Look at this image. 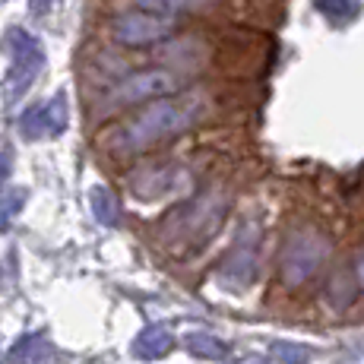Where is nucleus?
Wrapping results in <instances>:
<instances>
[{
	"instance_id": "dca6fc26",
	"label": "nucleus",
	"mask_w": 364,
	"mask_h": 364,
	"mask_svg": "<svg viewBox=\"0 0 364 364\" xmlns=\"http://www.w3.org/2000/svg\"><path fill=\"white\" fill-rule=\"evenodd\" d=\"M10 171H13V156L6 149H0V184H6Z\"/></svg>"
},
{
	"instance_id": "2eb2a0df",
	"label": "nucleus",
	"mask_w": 364,
	"mask_h": 364,
	"mask_svg": "<svg viewBox=\"0 0 364 364\" xmlns=\"http://www.w3.org/2000/svg\"><path fill=\"white\" fill-rule=\"evenodd\" d=\"M23 203H26V191H10V193L0 197V228L10 225L13 215L23 209Z\"/></svg>"
},
{
	"instance_id": "f257e3e1",
	"label": "nucleus",
	"mask_w": 364,
	"mask_h": 364,
	"mask_svg": "<svg viewBox=\"0 0 364 364\" xmlns=\"http://www.w3.org/2000/svg\"><path fill=\"white\" fill-rule=\"evenodd\" d=\"M200 117V99H159L114 133V152H143L162 139L184 133Z\"/></svg>"
},
{
	"instance_id": "20e7f679",
	"label": "nucleus",
	"mask_w": 364,
	"mask_h": 364,
	"mask_svg": "<svg viewBox=\"0 0 364 364\" xmlns=\"http://www.w3.org/2000/svg\"><path fill=\"white\" fill-rule=\"evenodd\" d=\"M326 257V241L314 232H298L291 235V241L285 244L282 254V279L285 285H298L311 276Z\"/></svg>"
},
{
	"instance_id": "ddd939ff",
	"label": "nucleus",
	"mask_w": 364,
	"mask_h": 364,
	"mask_svg": "<svg viewBox=\"0 0 364 364\" xmlns=\"http://www.w3.org/2000/svg\"><path fill=\"white\" fill-rule=\"evenodd\" d=\"M139 10H149V13H159V16H171L178 10H203L209 6L213 0H133Z\"/></svg>"
},
{
	"instance_id": "39448f33",
	"label": "nucleus",
	"mask_w": 364,
	"mask_h": 364,
	"mask_svg": "<svg viewBox=\"0 0 364 364\" xmlns=\"http://www.w3.org/2000/svg\"><path fill=\"white\" fill-rule=\"evenodd\" d=\"M178 89V76L168 70H139V73L121 80L111 89L108 102L111 105H136V102H149V99H162V95Z\"/></svg>"
},
{
	"instance_id": "f03ea898",
	"label": "nucleus",
	"mask_w": 364,
	"mask_h": 364,
	"mask_svg": "<svg viewBox=\"0 0 364 364\" xmlns=\"http://www.w3.org/2000/svg\"><path fill=\"white\" fill-rule=\"evenodd\" d=\"M10 54H13V67H10V76H6V102H19L29 86L38 80L41 67H45V48L41 41L29 35L26 29H10Z\"/></svg>"
},
{
	"instance_id": "f3484780",
	"label": "nucleus",
	"mask_w": 364,
	"mask_h": 364,
	"mask_svg": "<svg viewBox=\"0 0 364 364\" xmlns=\"http://www.w3.org/2000/svg\"><path fill=\"white\" fill-rule=\"evenodd\" d=\"M358 282H361V289H364V250H361V257H358Z\"/></svg>"
},
{
	"instance_id": "423d86ee",
	"label": "nucleus",
	"mask_w": 364,
	"mask_h": 364,
	"mask_svg": "<svg viewBox=\"0 0 364 364\" xmlns=\"http://www.w3.org/2000/svg\"><path fill=\"white\" fill-rule=\"evenodd\" d=\"M19 130L26 139H51L67 130V95L54 92L48 102L32 105L23 117H19Z\"/></svg>"
},
{
	"instance_id": "a211bd4d",
	"label": "nucleus",
	"mask_w": 364,
	"mask_h": 364,
	"mask_svg": "<svg viewBox=\"0 0 364 364\" xmlns=\"http://www.w3.org/2000/svg\"><path fill=\"white\" fill-rule=\"evenodd\" d=\"M250 364H263V361H250Z\"/></svg>"
},
{
	"instance_id": "0eeeda50",
	"label": "nucleus",
	"mask_w": 364,
	"mask_h": 364,
	"mask_svg": "<svg viewBox=\"0 0 364 364\" xmlns=\"http://www.w3.org/2000/svg\"><path fill=\"white\" fill-rule=\"evenodd\" d=\"M254 272H257V254L254 247H247L244 241H237L232 247V254L225 257V263H222V282L228 285V289H247L250 282H254Z\"/></svg>"
},
{
	"instance_id": "f8f14e48",
	"label": "nucleus",
	"mask_w": 364,
	"mask_h": 364,
	"mask_svg": "<svg viewBox=\"0 0 364 364\" xmlns=\"http://www.w3.org/2000/svg\"><path fill=\"white\" fill-rule=\"evenodd\" d=\"M184 346H187V352L191 355H197V358H209V361H219V358H225L228 355L225 342H219L215 336H206V333H191L184 339Z\"/></svg>"
},
{
	"instance_id": "9d476101",
	"label": "nucleus",
	"mask_w": 364,
	"mask_h": 364,
	"mask_svg": "<svg viewBox=\"0 0 364 364\" xmlns=\"http://www.w3.org/2000/svg\"><path fill=\"white\" fill-rule=\"evenodd\" d=\"M54 348L48 346L45 336H23L19 342H13L4 355V364H45L51 361Z\"/></svg>"
},
{
	"instance_id": "9b49d317",
	"label": "nucleus",
	"mask_w": 364,
	"mask_h": 364,
	"mask_svg": "<svg viewBox=\"0 0 364 364\" xmlns=\"http://www.w3.org/2000/svg\"><path fill=\"white\" fill-rule=\"evenodd\" d=\"M89 206H92V215L102 222V225H117L121 222V206H117V197L108 191V187H92L89 191Z\"/></svg>"
},
{
	"instance_id": "4468645a",
	"label": "nucleus",
	"mask_w": 364,
	"mask_h": 364,
	"mask_svg": "<svg viewBox=\"0 0 364 364\" xmlns=\"http://www.w3.org/2000/svg\"><path fill=\"white\" fill-rule=\"evenodd\" d=\"M272 355H276V361H282V364H307L311 361V352H307L304 346H298V342H276V346H272Z\"/></svg>"
},
{
	"instance_id": "1a4fd4ad",
	"label": "nucleus",
	"mask_w": 364,
	"mask_h": 364,
	"mask_svg": "<svg viewBox=\"0 0 364 364\" xmlns=\"http://www.w3.org/2000/svg\"><path fill=\"white\" fill-rule=\"evenodd\" d=\"M171 348H174V336H171V330H165V326H146V330L133 339V355L143 361L165 358Z\"/></svg>"
},
{
	"instance_id": "7ed1b4c3",
	"label": "nucleus",
	"mask_w": 364,
	"mask_h": 364,
	"mask_svg": "<svg viewBox=\"0 0 364 364\" xmlns=\"http://www.w3.org/2000/svg\"><path fill=\"white\" fill-rule=\"evenodd\" d=\"M174 32V16H159V13L130 10L111 23V38L124 48H143L156 45Z\"/></svg>"
},
{
	"instance_id": "6e6552de",
	"label": "nucleus",
	"mask_w": 364,
	"mask_h": 364,
	"mask_svg": "<svg viewBox=\"0 0 364 364\" xmlns=\"http://www.w3.org/2000/svg\"><path fill=\"white\" fill-rule=\"evenodd\" d=\"M187 184L184 171L178 168H152V171H143L136 181H133V193L143 200H159L165 193H174Z\"/></svg>"
}]
</instances>
